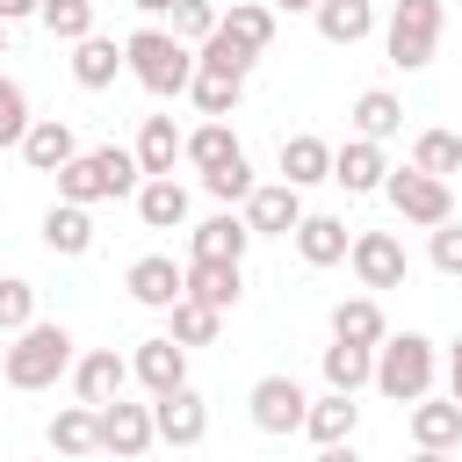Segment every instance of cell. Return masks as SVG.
<instances>
[{"label":"cell","mask_w":462,"mask_h":462,"mask_svg":"<svg viewBox=\"0 0 462 462\" xmlns=\"http://www.w3.org/2000/svg\"><path fill=\"white\" fill-rule=\"evenodd\" d=\"M123 58H130L137 87L159 94V101L188 94V79H195V43H180L173 29H130V36H123Z\"/></svg>","instance_id":"obj_1"},{"label":"cell","mask_w":462,"mask_h":462,"mask_svg":"<svg viewBox=\"0 0 462 462\" xmlns=\"http://www.w3.org/2000/svg\"><path fill=\"white\" fill-rule=\"evenodd\" d=\"M144 188V166H137V152H123V144H94V152H79L65 173H58V202H108V195H137Z\"/></svg>","instance_id":"obj_2"},{"label":"cell","mask_w":462,"mask_h":462,"mask_svg":"<svg viewBox=\"0 0 462 462\" xmlns=\"http://www.w3.org/2000/svg\"><path fill=\"white\" fill-rule=\"evenodd\" d=\"M0 375H7L14 390H51L58 375H72V332L51 325V318L22 325L14 346H7V361H0Z\"/></svg>","instance_id":"obj_3"},{"label":"cell","mask_w":462,"mask_h":462,"mask_svg":"<svg viewBox=\"0 0 462 462\" xmlns=\"http://www.w3.org/2000/svg\"><path fill=\"white\" fill-rule=\"evenodd\" d=\"M433 375H440V354H433L426 332H390V339L375 346V390H383L390 404H419V397L433 390Z\"/></svg>","instance_id":"obj_4"},{"label":"cell","mask_w":462,"mask_h":462,"mask_svg":"<svg viewBox=\"0 0 462 462\" xmlns=\"http://www.w3.org/2000/svg\"><path fill=\"white\" fill-rule=\"evenodd\" d=\"M440 22H448L440 0H397V7H390V29H383L390 65H397V72H426L433 51H440Z\"/></svg>","instance_id":"obj_5"},{"label":"cell","mask_w":462,"mask_h":462,"mask_svg":"<svg viewBox=\"0 0 462 462\" xmlns=\"http://www.w3.org/2000/svg\"><path fill=\"white\" fill-rule=\"evenodd\" d=\"M383 195H390V209H397L404 224H426V231L455 217V195H448V180H433V173H419V166H390Z\"/></svg>","instance_id":"obj_6"},{"label":"cell","mask_w":462,"mask_h":462,"mask_svg":"<svg viewBox=\"0 0 462 462\" xmlns=\"http://www.w3.org/2000/svg\"><path fill=\"white\" fill-rule=\"evenodd\" d=\"M346 267L361 274V289H368V296H375V289H404V274H411V260H404V238H397V231H354Z\"/></svg>","instance_id":"obj_7"},{"label":"cell","mask_w":462,"mask_h":462,"mask_svg":"<svg viewBox=\"0 0 462 462\" xmlns=\"http://www.w3.org/2000/svg\"><path fill=\"white\" fill-rule=\"evenodd\" d=\"M245 404H253V426L260 433H303V419H310V397H303L296 375H260Z\"/></svg>","instance_id":"obj_8"},{"label":"cell","mask_w":462,"mask_h":462,"mask_svg":"<svg viewBox=\"0 0 462 462\" xmlns=\"http://www.w3.org/2000/svg\"><path fill=\"white\" fill-rule=\"evenodd\" d=\"M245 224H253V238H289V231L303 224V188L260 180V188L245 195Z\"/></svg>","instance_id":"obj_9"},{"label":"cell","mask_w":462,"mask_h":462,"mask_svg":"<svg viewBox=\"0 0 462 462\" xmlns=\"http://www.w3.org/2000/svg\"><path fill=\"white\" fill-rule=\"evenodd\" d=\"M123 289H130V303H144V310H173V303L188 296V267H173L166 253H144V260H130Z\"/></svg>","instance_id":"obj_10"},{"label":"cell","mask_w":462,"mask_h":462,"mask_svg":"<svg viewBox=\"0 0 462 462\" xmlns=\"http://www.w3.org/2000/svg\"><path fill=\"white\" fill-rule=\"evenodd\" d=\"M152 426H159V440L166 448H195L202 433H209V404H202V390H166V397H152Z\"/></svg>","instance_id":"obj_11"},{"label":"cell","mask_w":462,"mask_h":462,"mask_svg":"<svg viewBox=\"0 0 462 462\" xmlns=\"http://www.w3.org/2000/svg\"><path fill=\"white\" fill-rule=\"evenodd\" d=\"M159 440V426H152V404H130V397H108L101 404V455H144Z\"/></svg>","instance_id":"obj_12"},{"label":"cell","mask_w":462,"mask_h":462,"mask_svg":"<svg viewBox=\"0 0 462 462\" xmlns=\"http://www.w3.org/2000/svg\"><path fill=\"white\" fill-rule=\"evenodd\" d=\"M130 375H137L152 397H166V390H180V383H188V346H180L173 332H159V339H137V354H130Z\"/></svg>","instance_id":"obj_13"},{"label":"cell","mask_w":462,"mask_h":462,"mask_svg":"<svg viewBox=\"0 0 462 462\" xmlns=\"http://www.w3.org/2000/svg\"><path fill=\"white\" fill-rule=\"evenodd\" d=\"M332 180H339L346 195H383V180H390L383 144H375V137H346V144L332 152Z\"/></svg>","instance_id":"obj_14"},{"label":"cell","mask_w":462,"mask_h":462,"mask_svg":"<svg viewBox=\"0 0 462 462\" xmlns=\"http://www.w3.org/2000/svg\"><path fill=\"white\" fill-rule=\"evenodd\" d=\"M289 238H296L303 267H339V260L354 253V231H346V217H325V209H303V224H296Z\"/></svg>","instance_id":"obj_15"},{"label":"cell","mask_w":462,"mask_h":462,"mask_svg":"<svg viewBox=\"0 0 462 462\" xmlns=\"http://www.w3.org/2000/svg\"><path fill=\"white\" fill-rule=\"evenodd\" d=\"M51 455L58 462H94L101 455V404H65L51 419Z\"/></svg>","instance_id":"obj_16"},{"label":"cell","mask_w":462,"mask_h":462,"mask_svg":"<svg viewBox=\"0 0 462 462\" xmlns=\"http://www.w3.org/2000/svg\"><path fill=\"white\" fill-rule=\"evenodd\" d=\"M22 159H29L36 173H65V166L79 159L72 123H65V116H36V123H29V137H22Z\"/></svg>","instance_id":"obj_17"},{"label":"cell","mask_w":462,"mask_h":462,"mask_svg":"<svg viewBox=\"0 0 462 462\" xmlns=\"http://www.w3.org/2000/svg\"><path fill=\"white\" fill-rule=\"evenodd\" d=\"M245 245H253V224L231 209H217L188 231V260H245Z\"/></svg>","instance_id":"obj_18"},{"label":"cell","mask_w":462,"mask_h":462,"mask_svg":"<svg viewBox=\"0 0 462 462\" xmlns=\"http://www.w3.org/2000/svg\"><path fill=\"white\" fill-rule=\"evenodd\" d=\"M123 383H130V361H123L116 346H94V354L72 361V390H79V404H108V397H123Z\"/></svg>","instance_id":"obj_19"},{"label":"cell","mask_w":462,"mask_h":462,"mask_svg":"<svg viewBox=\"0 0 462 462\" xmlns=\"http://www.w3.org/2000/svg\"><path fill=\"white\" fill-rule=\"evenodd\" d=\"M123 65H130V58H123V43H116V36H101V29L72 43V79H79L87 94H101V87H116V72H123Z\"/></svg>","instance_id":"obj_20"},{"label":"cell","mask_w":462,"mask_h":462,"mask_svg":"<svg viewBox=\"0 0 462 462\" xmlns=\"http://www.w3.org/2000/svg\"><path fill=\"white\" fill-rule=\"evenodd\" d=\"M130 152H137L144 180H152V173H173V159H188V130H173V116H144Z\"/></svg>","instance_id":"obj_21"},{"label":"cell","mask_w":462,"mask_h":462,"mask_svg":"<svg viewBox=\"0 0 462 462\" xmlns=\"http://www.w3.org/2000/svg\"><path fill=\"white\" fill-rule=\"evenodd\" d=\"M282 180H289V188H318V180H332V144H325L318 130L282 137Z\"/></svg>","instance_id":"obj_22"},{"label":"cell","mask_w":462,"mask_h":462,"mask_svg":"<svg viewBox=\"0 0 462 462\" xmlns=\"http://www.w3.org/2000/svg\"><path fill=\"white\" fill-rule=\"evenodd\" d=\"M43 245H51L58 260L94 253V217H87V202H51V209H43Z\"/></svg>","instance_id":"obj_23"},{"label":"cell","mask_w":462,"mask_h":462,"mask_svg":"<svg viewBox=\"0 0 462 462\" xmlns=\"http://www.w3.org/2000/svg\"><path fill=\"white\" fill-rule=\"evenodd\" d=\"M411 448H462V404L426 390L411 404Z\"/></svg>","instance_id":"obj_24"},{"label":"cell","mask_w":462,"mask_h":462,"mask_svg":"<svg viewBox=\"0 0 462 462\" xmlns=\"http://www.w3.org/2000/svg\"><path fill=\"white\" fill-rule=\"evenodd\" d=\"M137 217H144V231H180L188 224V188L173 173H152L137 188Z\"/></svg>","instance_id":"obj_25"},{"label":"cell","mask_w":462,"mask_h":462,"mask_svg":"<svg viewBox=\"0 0 462 462\" xmlns=\"http://www.w3.org/2000/svg\"><path fill=\"white\" fill-rule=\"evenodd\" d=\"M332 339H354V346H383L390 339V318L375 296H339L332 303Z\"/></svg>","instance_id":"obj_26"},{"label":"cell","mask_w":462,"mask_h":462,"mask_svg":"<svg viewBox=\"0 0 462 462\" xmlns=\"http://www.w3.org/2000/svg\"><path fill=\"white\" fill-rule=\"evenodd\" d=\"M397 130H404V101H397L390 87H361V94H354V137L390 144Z\"/></svg>","instance_id":"obj_27"},{"label":"cell","mask_w":462,"mask_h":462,"mask_svg":"<svg viewBox=\"0 0 462 462\" xmlns=\"http://www.w3.org/2000/svg\"><path fill=\"white\" fill-rule=\"evenodd\" d=\"M188 296H202L209 310H231V303L245 296L238 260H188Z\"/></svg>","instance_id":"obj_28"},{"label":"cell","mask_w":462,"mask_h":462,"mask_svg":"<svg viewBox=\"0 0 462 462\" xmlns=\"http://www.w3.org/2000/svg\"><path fill=\"white\" fill-rule=\"evenodd\" d=\"M354 426H361V404H354L346 390H325V397H310V419H303V433H310L318 448H332V440H354Z\"/></svg>","instance_id":"obj_29"},{"label":"cell","mask_w":462,"mask_h":462,"mask_svg":"<svg viewBox=\"0 0 462 462\" xmlns=\"http://www.w3.org/2000/svg\"><path fill=\"white\" fill-rule=\"evenodd\" d=\"M318 36L325 43H361L368 29H375V0H318Z\"/></svg>","instance_id":"obj_30"},{"label":"cell","mask_w":462,"mask_h":462,"mask_svg":"<svg viewBox=\"0 0 462 462\" xmlns=\"http://www.w3.org/2000/svg\"><path fill=\"white\" fill-rule=\"evenodd\" d=\"M217 29H224V36H231V43H245V51H253V58H260V51H267V43H274V7H267V0H231V7H224V22H217Z\"/></svg>","instance_id":"obj_31"},{"label":"cell","mask_w":462,"mask_h":462,"mask_svg":"<svg viewBox=\"0 0 462 462\" xmlns=\"http://www.w3.org/2000/svg\"><path fill=\"white\" fill-rule=\"evenodd\" d=\"M361 383H375V346H354V339H332L325 346V390H361Z\"/></svg>","instance_id":"obj_32"},{"label":"cell","mask_w":462,"mask_h":462,"mask_svg":"<svg viewBox=\"0 0 462 462\" xmlns=\"http://www.w3.org/2000/svg\"><path fill=\"white\" fill-rule=\"evenodd\" d=\"M188 94H195V108H202V116H231V108L245 101V79H238V72H209V65H195Z\"/></svg>","instance_id":"obj_33"},{"label":"cell","mask_w":462,"mask_h":462,"mask_svg":"<svg viewBox=\"0 0 462 462\" xmlns=\"http://www.w3.org/2000/svg\"><path fill=\"white\" fill-rule=\"evenodd\" d=\"M224 159H238V137H231L224 116H209L202 130H188V166H195V173H217Z\"/></svg>","instance_id":"obj_34"},{"label":"cell","mask_w":462,"mask_h":462,"mask_svg":"<svg viewBox=\"0 0 462 462\" xmlns=\"http://www.w3.org/2000/svg\"><path fill=\"white\" fill-rule=\"evenodd\" d=\"M411 166L433 173V180L462 173V137H455V130H419V137H411Z\"/></svg>","instance_id":"obj_35"},{"label":"cell","mask_w":462,"mask_h":462,"mask_svg":"<svg viewBox=\"0 0 462 462\" xmlns=\"http://www.w3.org/2000/svg\"><path fill=\"white\" fill-rule=\"evenodd\" d=\"M166 318H173V339H180V346H209V339H217V325H224V310H209L202 296H180Z\"/></svg>","instance_id":"obj_36"},{"label":"cell","mask_w":462,"mask_h":462,"mask_svg":"<svg viewBox=\"0 0 462 462\" xmlns=\"http://www.w3.org/2000/svg\"><path fill=\"white\" fill-rule=\"evenodd\" d=\"M36 22H43L58 43H79V36H94V0H43Z\"/></svg>","instance_id":"obj_37"},{"label":"cell","mask_w":462,"mask_h":462,"mask_svg":"<svg viewBox=\"0 0 462 462\" xmlns=\"http://www.w3.org/2000/svg\"><path fill=\"white\" fill-rule=\"evenodd\" d=\"M22 325H36V282H22V274H0V332L14 339Z\"/></svg>","instance_id":"obj_38"},{"label":"cell","mask_w":462,"mask_h":462,"mask_svg":"<svg viewBox=\"0 0 462 462\" xmlns=\"http://www.w3.org/2000/svg\"><path fill=\"white\" fill-rule=\"evenodd\" d=\"M29 123H36V116H29V87L0 72V144H14V152H22V137H29Z\"/></svg>","instance_id":"obj_39"},{"label":"cell","mask_w":462,"mask_h":462,"mask_svg":"<svg viewBox=\"0 0 462 462\" xmlns=\"http://www.w3.org/2000/svg\"><path fill=\"white\" fill-rule=\"evenodd\" d=\"M195 65H209V72H238V79H245V72H253V51H245V43H231V36L217 29L209 43H195Z\"/></svg>","instance_id":"obj_40"},{"label":"cell","mask_w":462,"mask_h":462,"mask_svg":"<svg viewBox=\"0 0 462 462\" xmlns=\"http://www.w3.org/2000/svg\"><path fill=\"white\" fill-rule=\"evenodd\" d=\"M202 188H209L217 202H245V195H253L260 180H253V166H245V152H238V159H224L217 173H202Z\"/></svg>","instance_id":"obj_41"},{"label":"cell","mask_w":462,"mask_h":462,"mask_svg":"<svg viewBox=\"0 0 462 462\" xmlns=\"http://www.w3.org/2000/svg\"><path fill=\"white\" fill-rule=\"evenodd\" d=\"M217 22H224V14H217L209 0H173V36H180V43H209Z\"/></svg>","instance_id":"obj_42"},{"label":"cell","mask_w":462,"mask_h":462,"mask_svg":"<svg viewBox=\"0 0 462 462\" xmlns=\"http://www.w3.org/2000/svg\"><path fill=\"white\" fill-rule=\"evenodd\" d=\"M433 267L462 282V224H455V217H448V224H433Z\"/></svg>","instance_id":"obj_43"},{"label":"cell","mask_w":462,"mask_h":462,"mask_svg":"<svg viewBox=\"0 0 462 462\" xmlns=\"http://www.w3.org/2000/svg\"><path fill=\"white\" fill-rule=\"evenodd\" d=\"M36 7H43V0H0V22H7V29H14V22H29V14H36Z\"/></svg>","instance_id":"obj_44"},{"label":"cell","mask_w":462,"mask_h":462,"mask_svg":"<svg viewBox=\"0 0 462 462\" xmlns=\"http://www.w3.org/2000/svg\"><path fill=\"white\" fill-rule=\"evenodd\" d=\"M448 397H455V404H462V339H455V346H448Z\"/></svg>","instance_id":"obj_45"},{"label":"cell","mask_w":462,"mask_h":462,"mask_svg":"<svg viewBox=\"0 0 462 462\" xmlns=\"http://www.w3.org/2000/svg\"><path fill=\"white\" fill-rule=\"evenodd\" d=\"M318 462H361V455H354V440H332V448H318Z\"/></svg>","instance_id":"obj_46"},{"label":"cell","mask_w":462,"mask_h":462,"mask_svg":"<svg viewBox=\"0 0 462 462\" xmlns=\"http://www.w3.org/2000/svg\"><path fill=\"white\" fill-rule=\"evenodd\" d=\"M404 462H455V448H411Z\"/></svg>","instance_id":"obj_47"},{"label":"cell","mask_w":462,"mask_h":462,"mask_svg":"<svg viewBox=\"0 0 462 462\" xmlns=\"http://www.w3.org/2000/svg\"><path fill=\"white\" fill-rule=\"evenodd\" d=\"M274 14H318V0H267Z\"/></svg>","instance_id":"obj_48"},{"label":"cell","mask_w":462,"mask_h":462,"mask_svg":"<svg viewBox=\"0 0 462 462\" xmlns=\"http://www.w3.org/2000/svg\"><path fill=\"white\" fill-rule=\"evenodd\" d=\"M137 14H173V0H130Z\"/></svg>","instance_id":"obj_49"},{"label":"cell","mask_w":462,"mask_h":462,"mask_svg":"<svg viewBox=\"0 0 462 462\" xmlns=\"http://www.w3.org/2000/svg\"><path fill=\"white\" fill-rule=\"evenodd\" d=\"M0 58H7V22H0Z\"/></svg>","instance_id":"obj_50"},{"label":"cell","mask_w":462,"mask_h":462,"mask_svg":"<svg viewBox=\"0 0 462 462\" xmlns=\"http://www.w3.org/2000/svg\"><path fill=\"white\" fill-rule=\"evenodd\" d=\"M108 462H130V455H108Z\"/></svg>","instance_id":"obj_51"}]
</instances>
